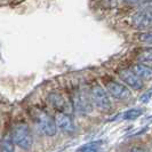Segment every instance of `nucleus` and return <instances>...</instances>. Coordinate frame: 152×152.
<instances>
[{
  "mask_svg": "<svg viewBox=\"0 0 152 152\" xmlns=\"http://www.w3.org/2000/svg\"><path fill=\"white\" fill-rule=\"evenodd\" d=\"M10 137L14 144L22 150H30L33 145V134L26 124H17L14 126Z\"/></svg>",
  "mask_w": 152,
  "mask_h": 152,
  "instance_id": "1",
  "label": "nucleus"
},
{
  "mask_svg": "<svg viewBox=\"0 0 152 152\" xmlns=\"http://www.w3.org/2000/svg\"><path fill=\"white\" fill-rule=\"evenodd\" d=\"M36 125L38 127L40 133H42L46 136H55L57 133V126L53 118L46 112L40 111L36 117Z\"/></svg>",
  "mask_w": 152,
  "mask_h": 152,
  "instance_id": "2",
  "label": "nucleus"
},
{
  "mask_svg": "<svg viewBox=\"0 0 152 152\" xmlns=\"http://www.w3.org/2000/svg\"><path fill=\"white\" fill-rule=\"evenodd\" d=\"M91 101L101 111H109L111 109V101L107 91L101 85H96L91 88Z\"/></svg>",
  "mask_w": 152,
  "mask_h": 152,
  "instance_id": "3",
  "label": "nucleus"
},
{
  "mask_svg": "<svg viewBox=\"0 0 152 152\" xmlns=\"http://www.w3.org/2000/svg\"><path fill=\"white\" fill-rule=\"evenodd\" d=\"M132 24L140 30L152 28V7L138 10L132 16Z\"/></svg>",
  "mask_w": 152,
  "mask_h": 152,
  "instance_id": "4",
  "label": "nucleus"
},
{
  "mask_svg": "<svg viewBox=\"0 0 152 152\" xmlns=\"http://www.w3.org/2000/svg\"><path fill=\"white\" fill-rule=\"evenodd\" d=\"M118 75H119V78L121 79L122 81L127 85L129 88H132L133 91H140V89L143 88L142 79L138 78L129 69H125V70L119 71Z\"/></svg>",
  "mask_w": 152,
  "mask_h": 152,
  "instance_id": "5",
  "label": "nucleus"
},
{
  "mask_svg": "<svg viewBox=\"0 0 152 152\" xmlns=\"http://www.w3.org/2000/svg\"><path fill=\"white\" fill-rule=\"evenodd\" d=\"M107 91H109V94L117 99H129L130 97V91L129 89L124 86L122 84H119L117 81H109L107 83Z\"/></svg>",
  "mask_w": 152,
  "mask_h": 152,
  "instance_id": "6",
  "label": "nucleus"
},
{
  "mask_svg": "<svg viewBox=\"0 0 152 152\" xmlns=\"http://www.w3.org/2000/svg\"><path fill=\"white\" fill-rule=\"evenodd\" d=\"M55 122H56L57 128H60L64 133H73L76 130V125L72 120V118L64 112H60L56 114Z\"/></svg>",
  "mask_w": 152,
  "mask_h": 152,
  "instance_id": "7",
  "label": "nucleus"
},
{
  "mask_svg": "<svg viewBox=\"0 0 152 152\" xmlns=\"http://www.w3.org/2000/svg\"><path fill=\"white\" fill-rule=\"evenodd\" d=\"M75 104H76V110L79 112V113H89L91 111V104L89 99L83 94H78L76 96V99H75Z\"/></svg>",
  "mask_w": 152,
  "mask_h": 152,
  "instance_id": "8",
  "label": "nucleus"
},
{
  "mask_svg": "<svg viewBox=\"0 0 152 152\" xmlns=\"http://www.w3.org/2000/svg\"><path fill=\"white\" fill-rule=\"evenodd\" d=\"M48 102L52 104V107L60 110V111H65V109L68 107L66 99L58 93H50L48 95Z\"/></svg>",
  "mask_w": 152,
  "mask_h": 152,
  "instance_id": "9",
  "label": "nucleus"
},
{
  "mask_svg": "<svg viewBox=\"0 0 152 152\" xmlns=\"http://www.w3.org/2000/svg\"><path fill=\"white\" fill-rule=\"evenodd\" d=\"M138 78H142L145 80H151L152 79V68L143 64V63H137L134 65V71H133Z\"/></svg>",
  "mask_w": 152,
  "mask_h": 152,
  "instance_id": "10",
  "label": "nucleus"
},
{
  "mask_svg": "<svg viewBox=\"0 0 152 152\" xmlns=\"http://www.w3.org/2000/svg\"><path fill=\"white\" fill-rule=\"evenodd\" d=\"M144 112L143 109L141 107H133V109H129L127 110L126 112H124L122 114V119L124 120H135L138 117H141Z\"/></svg>",
  "mask_w": 152,
  "mask_h": 152,
  "instance_id": "11",
  "label": "nucleus"
},
{
  "mask_svg": "<svg viewBox=\"0 0 152 152\" xmlns=\"http://www.w3.org/2000/svg\"><path fill=\"white\" fill-rule=\"evenodd\" d=\"M0 152H15V144L10 135H7L2 138L0 144Z\"/></svg>",
  "mask_w": 152,
  "mask_h": 152,
  "instance_id": "12",
  "label": "nucleus"
},
{
  "mask_svg": "<svg viewBox=\"0 0 152 152\" xmlns=\"http://www.w3.org/2000/svg\"><path fill=\"white\" fill-rule=\"evenodd\" d=\"M99 144H101V142H93V143L85 144L78 150V152H99Z\"/></svg>",
  "mask_w": 152,
  "mask_h": 152,
  "instance_id": "13",
  "label": "nucleus"
},
{
  "mask_svg": "<svg viewBox=\"0 0 152 152\" xmlns=\"http://www.w3.org/2000/svg\"><path fill=\"white\" fill-rule=\"evenodd\" d=\"M138 60L146 63H152V48H145L143 49L140 55H138Z\"/></svg>",
  "mask_w": 152,
  "mask_h": 152,
  "instance_id": "14",
  "label": "nucleus"
},
{
  "mask_svg": "<svg viewBox=\"0 0 152 152\" xmlns=\"http://www.w3.org/2000/svg\"><path fill=\"white\" fill-rule=\"evenodd\" d=\"M138 40L143 44H148V45H152V31L149 32H143L138 34Z\"/></svg>",
  "mask_w": 152,
  "mask_h": 152,
  "instance_id": "15",
  "label": "nucleus"
},
{
  "mask_svg": "<svg viewBox=\"0 0 152 152\" xmlns=\"http://www.w3.org/2000/svg\"><path fill=\"white\" fill-rule=\"evenodd\" d=\"M151 99H152V87L150 89H148L146 91H144V93L141 95L140 102H141V103H148Z\"/></svg>",
  "mask_w": 152,
  "mask_h": 152,
  "instance_id": "16",
  "label": "nucleus"
},
{
  "mask_svg": "<svg viewBox=\"0 0 152 152\" xmlns=\"http://www.w3.org/2000/svg\"><path fill=\"white\" fill-rule=\"evenodd\" d=\"M130 152H146L144 149H142V148H140V146H135V148H133L132 149V151Z\"/></svg>",
  "mask_w": 152,
  "mask_h": 152,
  "instance_id": "17",
  "label": "nucleus"
}]
</instances>
